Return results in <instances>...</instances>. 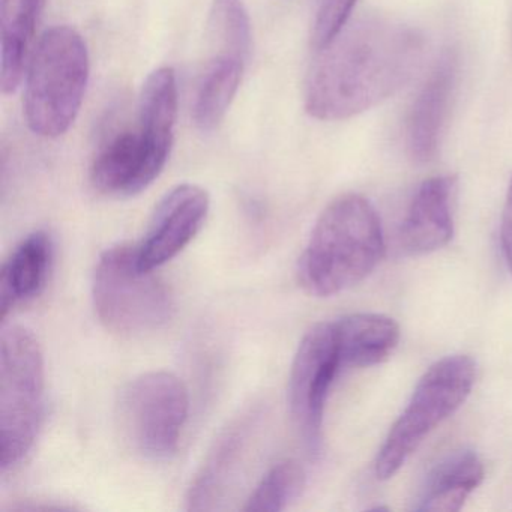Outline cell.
Masks as SVG:
<instances>
[{
	"instance_id": "cell-13",
	"label": "cell",
	"mask_w": 512,
	"mask_h": 512,
	"mask_svg": "<svg viewBox=\"0 0 512 512\" xmlns=\"http://www.w3.org/2000/svg\"><path fill=\"white\" fill-rule=\"evenodd\" d=\"M46 0H0V88L19 89L32 55Z\"/></svg>"
},
{
	"instance_id": "cell-22",
	"label": "cell",
	"mask_w": 512,
	"mask_h": 512,
	"mask_svg": "<svg viewBox=\"0 0 512 512\" xmlns=\"http://www.w3.org/2000/svg\"><path fill=\"white\" fill-rule=\"evenodd\" d=\"M500 239L509 271L512 272V181L506 193L505 206H503L502 226H500Z\"/></svg>"
},
{
	"instance_id": "cell-20",
	"label": "cell",
	"mask_w": 512,
	"mask_h": 512,
	"mask_svg": "<svg viewBox=\"0 0 512 512\" xmlns=\"http://www.w3.org/2000/svg\"><path fill=\"white\" fill-rule=\"evenodd\" d=\"M209 28L218 52L233 53L248 61L253 31L247 7L242 0H214Z\"/></svg>"
},
{
	"instance_id": "cell-8",
	"label": "cell",
	"mask_w": 512,
	"mask_h": 512,
	"mask_svg": "<svg viewBox=\"0 0 512 512\" xmlns=\"http://www.w3.org/2000/svg\"><path fill=\"white\" fill-rule=\"evenodd\" d=\"M190 398L184 382L167 371L131 380L119 395L122 433L143 457L167 460L178 451Z\"/></svg>"
},
{
	"instance_id": "cell-19",
	"label": "cell",
	"mask_w": 512,
	"mask_h": 512,
	"mask_svg": "<svg viewBox=\"0 0 512 512\" xmlns=\"http://www.w3.org/2000/svg\"><path fill=\"white\" fill-rule=\"evenodd\" d=\"M305 487V472L295 460H283L268 470L248 497L244 511L280 512L298 499Z\"/></svg>"
},
{
	"instance_id": "cell-9",
	"label": "cell",
	"mask_w": 512,
	"mask_h": 512,
	"mask_svg": "<svg viewBox=\"0 0 512 512\" xmlns=\"http://www.w3.org/2000/svg\"><path fill=\"white\" fill-rule=\"evenodd\" d=\"M340 368L334 322L317 323L302 338L289 377L290 413L313 455L322 446L326 401Z\"/></svg>"
},
{
	"instance_id": "cell-7",
	"label": "cell",
	"mask_w": 512,
	"mask_h": 512,
	"mask_svg": "<svg viewBox=\"0 0 512 512\" xmlns=\"http://www.w3.org/2000/svg\"><path fill=\"white\" fill-rule=\"evenodd\" d=\"M475 379L476 364L467 355L446 356L428 368L380 448L377 478H392L404 466L425 437L463 406Z\"/></svg>"
},
{
	"instance_id": "cell-12",
	"label": "cell",
	"mask_w": 512,
	"mask_h": 512,
	"mask_svg": "<svg viewBox=\"0 0 512 512\" xmlns=\"http://www.w3.org/2000/svg\"><path fill=\"white\" fill-rule=\"evenodd\" d=\"M455 185L457 181L452 176H436L418 188L400 229V244L406 253H433L451 241Z\"/></svg>"
},
{
	"instance_id": "cell-5",
	"label": "cell",
	"mask_w": 512,
	"mask_h": 512,
	"mask_svg": "<svg viewBox=\"0 0 512 512\" xmlns=\"http://www.w3.org/2000/svg\"><path fill=\"white\" fill-rule=\"evenodd\" d=\"M46 398L44 356L25 326H8L0 337V466L16 467L40 433Z\"/></svg>"
},
{
	"instance_id": "cell-10",
	"label": "cell",
	"mask_w": 512,
	"mask_h": 512,
	"mask_svg": "<svg viewBox=\"0 0 512 512\" xmlns=\"http://www.w3.org/2000/svg\"><path fill=\"white\" fill-rule=\"evenodd\" d=\"M209 208L208 191L199 185L181 184L164 194L145 236L136 244L140 265L155 271L175 259L202 230Z\"/></svg>"
},
{
	"instance_id": "cell-14",
	"label": "cell",
	"mask_w": 512,
	"mask_h": 512,
	"mask_svg": "<svg viewBox=\"0 0 512 512\" xmlns=\"http://www.w3.org/2000/svg\"><path fill=\"white\" fill-rule=\"evenodd\" d=\"M53 239L44 230L26 236L2 268L0 275V313L2 319L22 302L40 295L52 271Z\"/></svg>"
},
{
	"instance_id": "cell-11",
	"label": "cell",
	"mask_w": 512,
	"mask_h": 512,
	"mask_svg": "<svg viewBox=\"0 0 512 512\" xmlns=\"http://www.w3.org/2000/svg\"><path fill=\"white\" fill-rule=\"evenodd\" d=\"M457 80V53L445 50L431 68L407 116V151L416 163H430L439 152L457 91Z\"/></svg>"
},
{
	"instance_id": "cell-6",
	"label": "cell",
	"mask_w": 512,
	"mask_h": 512,
	"mask_svg": "<svg viewBox=\"0 0 512 512\" xmlns=\"http://www.w3.org/2000/svg\"><path fill=\"white\" fill-rule=\"evenodd\" d=\"M92 299L100 322L116 334L160 331L175 313L169 287L152 269L140 265L133 244H118L101 254Z\"/></svg>"
},
{
	"instance_id": "cell-3",
	"label": "cell",
	"mask_w": 512,
	"mask_h": 512,
	"mask_svg": "<svg viewBox=\"0 0 512 512\" xmlns=\"http://www.w3.org/2000/svg\"><path fill=\"white\" fill-rule=\"evenodd\" d=\"M385 253L382 224L374 206L359 194H344L326 206L299 259L305 292L319 298L356 286Z\"/></svg>"
},
{
	"instance_id": "cell-18",
	"label": "cell",
	"mask_w": 512,
	"mask_h": 512,
	"mask_svg": "<svg viewBox=\"0 0 512 512\" xmlns=\"http://www.w3.org/2000/svg\"><path fill=\"white\" fill-rule=\"evenodd\" d=\"M484 475V464L475 452L452 455L428 479L416 511H460L467 497L481 485Z\"/></svg>"
},
{
	"instance_id": "cell-17",
	"label": "cell",
	"mask_w": 512,
	"mask_h": 512,
	"mask_svg": "<svg viewBox=\"0 0 512 512\" xmlns=\"http://www.w3.org/2000/svg\"><path fill=\"white\" fill-rule=\"evenodd\" d=\"M245 61L229 52H218L206 64L193 103V119L200 131H214L226 118L244 76Z\"/></svg>"
},
{
	"instance_id": "cell-2",
	"label": "cell",
	"mask_w": 512,
	"mask_h": 512,
	"mask_svg": "<svg viewBox=\"0 0 512 512\" xmlns=\"http://www.w3.org/2000/svg\"><path fill=\"white\" fill-rule=\"evenodd\" d=\"M178 103L175 70L152 71L143 83L136 128L109 140L92 163V185L101 194L131 197L154 184L172 154Z\"/></svg>"
},
{
	"instance_id": "cell-21",
	"label": "cell",
	"mask_w": 512,
	"mask_h": 512,
	"mask_svg": "<svg viewBox=\"0 0 512 512\" xmlns=\"http://www.w3.org/2000/svg\"><path fill=\"white\" fill-rule=\"evenodd\" d=\"M358 0H314L311 43L320 50L331 43L350 22Z\"/></svg>"
},
{
	"instance_id": "cell-1",
	"label": "cell",
	"mask_w": 512,
	"mask_h": 512,
	"mask_svg": "<svg viewBox=\"0 0 512 512\" xmlns=\"http://www.w3.org/2000/svg\"><path fill=\"white\" fill-rule=\"evenodd\" d=\"M317 52L305 83V110L319 121H344L400 91L421 67L425 40L400 20L365 14Z\"/></svg>"
},
{
	"instance_id": "cell-4",
	"label": "cell",
	"mask_w": 512,
	"mask_h": 512,
	"mask_svg": "<svg viewBox=\"0 0 512 512\" xmlns=\"http://www.w3.org/2000/svg\"><path fill=\"white\" fill-rule=\"evenodd\" d=\"M91 76L85 40L70 26L44 32L25 74L26 122L46 139L64 136L79 116Z\"/></svg>"
},
{
	"instance_id": "cell-15",
	"label": "cell",
	"mask_w": 512,
	"mask_h": 512,
	"mask_svg": "<svg viewBox=\"0 0 512 512\" xmlns=\"http://www.w3.org/2000/svg\"><path fill=\"white\" fill-rule=\"evenodd\" d=\"M254 418L256 416L253 413L242 416L215 442L214 449L206 458L188 491V509L203 511L215 508V502L221 499L227 485L230 484V479L238 470L239 461L242 460V454L251 436Z\"/></svg>"
},
{
	"instance_id": "cell-16",
	"label": "cell",
	"mask_w": 512,
	"mask_h": 512,
	"mask_svg": "<svg viewBox=\"0 0 512 512\" xmlns=\"http://www.w3.org/2000/svg\"><path fill=\"white\" fill-rule=\"evenodd\" d=\"M341 367L382 364L400 341V328L383 314H350L334 322Z\"/></svg>"
}]
</instances>
